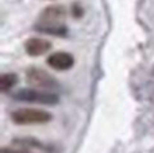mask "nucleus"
I'll return each mask as SVG.
<instances>
[{"mask_svg": "<svg viewBox=\"0 0 154 153\" xmlns=\"http://www.w3.org/2000/svg\"><path fill=\"white\" fill-rule=\"evenodd\" d=\"M66 18V8L61 4H53L42 10L38 18V23L34 26L35 30L45 34L58 35L64 37L66 35V26L64 24V19Z\"/></svg>", "mask_w": 154, "mask_h": 153, "instance_id": "f257e3e1", "label": "nucleus"}, {"mask_svg": "<svg viewBox=\"0 0 154 153\" xmlns=\"http://www.w3.org/2000/svg\"><path fill=\"white\" fill-rule=\"evenodd\" d=\"M53 119L49 111L38 110V108H18L11 113V121L19 126H27V125H43Z\"/></svg>", "mask_w": 154, "mask_h": 153, "instance_id": "f03ea898", "label": "nucleus"}, {"mask_svg": "<svg viewBox=\"0 0 154 153\" xmlns=\"http://www.w3.org/2000/svg\"><path fill=\"white\" fill-rule=\"evenodd\" d=\"M15 100H20V102L27 103H37V105H45V106H54L58 103V96L53 92L42 91V89L37 88H23L19 89L15 95H14Z\"/></svg>", "mask_w": 154, "mask_h": 153, "instance_id": "7ed1b4c3", "label": "nucleus"}, {"mask_svg": "<svg viewBox=\"0 0 154 153\" xmlns=\"http://www.w3.org/2000/svg\"><path fill=\"white\" fill-rule=\"evenodd\" d=\"M26 81L31 88L42 89V91H49L54 88H58L60 84L56 80L54 76H51L49 72L41 68L31 67L26 72Z\"/></svg>", "mask_w": 154, "mask_h": 153, "instance_id": "20e7f679", "label": "nucleus"}, {"mask_svg": "<svg viewBox=\"0 0 154 153\" xmlns=\"http://www.w3.org/2000/svg\"><path fill=\"white\" fill-rule=\"evenodd\" d=\"M46 62L56 70H68L75 65V57L68 52H56L48 57Z\"/></svg>", "mask_w": 154, "mask_h": 153, "instance_id": "39448f33", "label": "nucleus"}, {"mask_svg": "<svg viewBox=\"0 0 154 153\" xmlns=\"http://www.w3.org/2000/svg\"><path fill=\"white\" fill-rule=\"evenodd\" d=\"M23 46L26 53L31 57H39L42 54H46L51 49V43L48 39L38 37H31L29 39H26Z\"/></svg>", "mask_w": 154, "mask_h": 153, "instance_id": "423d86ee", "label": "nucleus"}, {"mask_svg": "<svg viewBox=\"0 0 154 153\" xmlns=\"http://www.w3.org/2000/svg\"><path fill=\"white\" fill-rule=\"evenodd\" d=\"M12 144H14V146H16V148H23V149H29V151L41 149V151H48L49 153H51L50 146H48L46 144L41 142L39 140H37V138H31V137L15 138Z\"/></svg>", "mask_w": 154, "mask_h": 153, "instance_id": "0eeeda50", "label": "nucleus"}, {"mask_svg": "<svg viewBox=\"0 0 154 153\" xmlns=\"http://www.w3.org/2000/svg\"><path fill=\"white\" fill-rule=\"evenodd\" d=\"M18 83V76L15 73H3L0 77V91L8 92Z\"/></svg>", "mask_w": 154, "mask_h": 153, "instance_id": "6e6552de", "label": "nucleus"}, {"mask_svg": "<svg viewBox=\"0 0 154 153\" xmlns=\"http://www.w3.org/2000/svg\"><path fill=\"white\" fill-rule=\"evenodd\" d=\"M2 153H32L31 151H29V149H23V148H16V146H14V148H8V146H4V148L2 149Z\"/></svg>", "mask_w": 154, "mask_h": 153, "instance_id": "1a4fd4ad", "label": "nucleus"}]
</instances>
